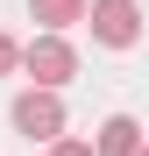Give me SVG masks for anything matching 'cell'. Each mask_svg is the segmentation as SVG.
Segmentation results:
<instances>
[{"label": "cell", "mask_w": 149, "mask_h": 156, "mask_svg": "<svg viewBox=\"0 0 149 156\" xmlns=\"http://www.w3.org/2000/svg\"><path fill=\"white\" fill-rule=\"evenodd\" d=\"M21 71H29L43 92H57L64 78H78V50L64 36H36V43H21Z\"/></svg>", "instance_id": "1"}, {"label": "cell", "mask_w": 149, "mask_h": 156, "mask_svg": "<svg viewBox=\"0 0 149 156\" xmlns=\"http://www.w3.org/2000/svg\"><path fill=\"white\" fill-rule=\"evenodd\" d=\"M85 21H92V43H107V50H135L142 43V7L135 0H92Z\"/></svg>", "instance_id": "2"}, {"label": "cell", "mask_w": 149, "mask_h": 156, "mask_svg": "<svg viewBox=\"0 0 149 156\" xmlns=\"http://www.w3.org/2000/svg\"><path fill=\"white\" fill-rule=\"evenodd\" d=\"M14 135H29V142H57V135H64V99L43 92V85H29V92L14 99Z\"/></svg>", "instance_id": "3"}, {"label": "cell", "mask_w": 149, "mask_h": 156, "mask_svg": "<svg viewBox=\"0 0 149 156\" xmlns=\"http://www.w3.org/2000/svg\"><path fill=\"white\" fill-rule=\"evenodd\" d=\"M92 156H142V121L135 114H107L92 135Z\"/></svg>", "instance_id": "4"}, {"label": "cell", "mask_w": 149, "mask_h": 156, "mask_svg": "<svg viewBox=\"0 0 149 156\" xmlns=\"http://www.w3.org/2000/svg\"><path fill=\"white\" fill-rule=\"evenodd\" d=\"M92 0H29V21H43V36H64L71 21H85Z\"/></svg>", "instance_id": "5"}, {"label": "cell", "mask_w": 149, "mask_h": 156, "mask_svg": "<svg viewBox=\"0 0 149 156\" xmlns=\"http://www.w3.org/2000/svg\"><path fill=\"white\" fill-rule=\"evenodd\" d=\"M7 71H21V43H14V36H0V78H7Z\"/></svg>", "instance_id": "6"}, {"label": "cell", "mask_w": 149, "mask_h": 156, "mask_svg": "<svg viewBox=\"0 0 149 156\" xmlns=\"http://www.w3.org/2000/svg\"><path fill=\"white\" fill-rule=\"evenodd\" d=\"M50 156H92V142H78V135H57V142H50Z\"/></svg>", "instance_id": "7"}, {"label": "cell", "mask_w": 149, "mask_h": 156, "mask_svg": "<svg viewBox=\"0 0 149 156\" xmlns=\"http://www.w3.org/2000/svg\"><path fill=\"white\" fill-rule=\"evenodd\" d=\"M142 156H149V142H142Z\"/></svg>", "instance_id": "8"}]
</instances>
